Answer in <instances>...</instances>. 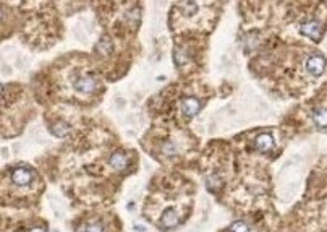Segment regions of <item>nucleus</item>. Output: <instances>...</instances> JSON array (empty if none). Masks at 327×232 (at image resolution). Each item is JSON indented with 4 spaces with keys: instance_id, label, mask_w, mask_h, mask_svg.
Returning a JSON list of instances; mask_svg holds the SVG:
<instances>
[{
    "instance_id": "6",
    "label": "nucleus",
    "mask_w": 327,
    "mask_h": 232,
    "mask_svg": "<svg viewBox=\"0 0 327 232\" xmlns=\"http://www.w3.org/2000/svg\"><path fill=\"white\" fill-rule=\"evenodd\" d=\"M254 148L262 153L271 151L274 148V137L271 135V133H262V135H259L254 140Z\"/></svg>"
},
{
    "instance_id": "1",
    "label": "nucleus",
    "mask_w": 327,
    "mask_h": 232,
    "mask_svg": "<svg viewBox=\"0 0 327 232\" xmlns=\"http://www.w3.org/2000/svg\"><path fill=\"white\" fill-rule=\"evenodd\" d=\"M34 179H36V175H34L33 169L26 167V166H18L15 169H12V172H10V182H12V185L17 188L31 187Z\"/></svg>"
},
{
    "instance_id": "11",
    "label": "nucleus",
    "mask_w": 327,
    "mask_h": 232,
    "mask_svg": "<svg viewBox=\"0 0 327 232\" xmlns=\"http://www.w3.org/2000/svg\"><path fill=\"white\" fill-rule=\"evenodd\" d=\"M229 232H250V226L245 221H237L230 226Z\"/></svg>"
},
{
    "instance_id": "3",
    "label": "nucleus",
    "mask_w": 327,
    "mask_h": 232,
    "mask_svg": "<svg viewBox=\"0 0 327 232\" xmlns=\"http://www.w3.org/2000/svg\"><path fill=\"white\" fill-rule=\"evenodd\" d=\"M300 31L304 36H308L311 39H319L322 34V26L319 21L316 20H309V21H304V23L300 26Z\"/></svg>"
},
{
    "instance_id": "2",
    "label": "nucleus",
    "mask_w": 327,
    "mask_h": 232,
    "mask_svg": "<svg viewBox=\"0 0 327 232\" xmlns=\"http://www.w3.org/2000/svg\"><path fill=\"white\" fill-rule=\"evenodd\" d=\"M304 68H306L308 73L314 75V76L322 75L325 70V59L321 54H312L306 59V62H304Z\"/></svg>"
},
{
    "instance_id": "4",
    "label": "nucleus",
    "mask_w": 327,
    "mask_h": 232,
    "mask_svg": "<svg viewBox=\"0 0 327 232\" xmlns=\"http://www.w3.org/2000/svg\"><path fill=\"white\" fill-rule=\"evenodd\" d=\"M75 88L83 94H91V93H94L96 88H97V80L92 78V76H89V75L80 76V78L75 81Z\"/></svg>"
},
{
    "instance_id": "9",
    "label": "nucleus",
    "mask_w": 327,
    "mask_h": 232,
    "mask_svg": "<svg viewBox=\"0 0 327 232\" xmlns=\"http://www.w3.org/2000/svg\"><path fill=\"white\" fill-rule=\"evenodd\" d=\"M312 121L319 127V129H325L327 127V109L325 107H319L312 112Z\"/></svg>"
},
{
    "instance_id": "5",
    "label": "nucleus",
    "mask_w": 327,
    "mask_h": 232,
    "mask_svg": "<svg viewBox=\"0 0 327 232\" xmlns=\"http://www.w3.org/2000/svg\"><path fill=\"white\" fill-rule=\"evenodd\" d=\"M128 163H130V159L122 151H115L109 156V166L112 169H115V171H125Z\"/></svg>"
},
{
    "instance_id": "8",
    "label": "nucleus",
    "mask_w": 327,
    "mask_h": 232,
    "mask_svg": "<svg viewBox=\"0 0 327 232\" xmlns=\"http://www.w3.org/2000/svg\"><path fill=\"white\" fill-rule=\"evenodd\" d=\"M179 222H180V216H179V213H177L175 209H169L167 213L162 216V219H160V227H164V229H170V227H175Z\"/></svg>"
},
{
    "instance_id": "7",
    "label": "nucleus",
    "mask_w": 327,
    "mask_h": 232,
    "mask_svg": "<svg viewBox=\"0 0 327 232\" xmlns=\"http://www.w3.org/2000/svg\"><path fill=\"white\" fill-rule=\"evenodd\" d=\"M200 107H201V104L196 97H185L182 102V110L187 117H193L195 114H198Z\"/></svg>"
},
{
    "instance_id": "10",
    "label": "nucleus",
    "mask_w": 327,
    "mask_h": 232,
    "mask_svg": "<svg viewBox=\"0 0 327 232\" xmlns=\"http://www.w3.org/2000/svg\"><path fill=\"white\" fill-rule=\"evenodd\" d=\"M78 232H104V224L101 221H91L84 224Z\"/></svg>"
}]
</instances>
